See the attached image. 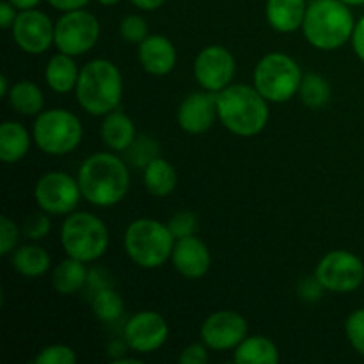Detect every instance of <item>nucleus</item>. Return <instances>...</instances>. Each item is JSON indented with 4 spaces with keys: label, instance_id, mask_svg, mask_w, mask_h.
<instances>
[{
    "label": "nucleus",
    "instance_id": "f257e3e1",
    "mask_svg": "<svg viewBox=\"0 0 364 364\" xmlns=\"http://www.w3.org/2000/svg\"><path fill=\"white\" fill-rule=\"evenodd\" d=\"M82 198L100 208H109L123 201L130 188L127 160L114 153H95L78 169Z\"/></svg>",
    "mask_w": 364,
    "mask_h": 364
},
{
    "label": "nucleus",
    "instance_id": "f03ea898",
    "mask_svg": "<svg viewBox=\"0 0 364 364\" xmlns=\"http://www.w3.org/2000/svg\"><path fill=\"white\" fill-rule=\"evenodd\" d=\"M217 116L233 135L255 137L269 123V102L255 85L231 84L217 92Z\"/></svg>",
    "mask_w": 364,
    "mask_h": 364
},
{
    "label": "nucleus",
    "instance_id": "7ed1b4c3",
    "mask_svg": "<svg viewBox=\"0 0 364 364\" xmlns=\"http://www.w3.org/2000/svg\"><path fill=\"white\" fill-rule=\"evenodd\" d=\"M75 96L91 116H107L117 110L123 100V75L109 59H92L78 75Z\"/></svg>",
    "mask_w": 364,
    "mask_h": 364
},
{
    "label": "nucleus",
    "instance_id": "20e7f679",
    "mask_svg": "<svg viewBox=\"0 0 364 364\" xmlns=\"http://www.w3.org/2000/svg\"><path fill=\"white\" fill-rule=\"evenodd\" d=\"M354 27L350 6L341 0H313L308 4L302 34L313 48L331 52L350 41Z\"/></svg>",
    "mask_w": 364,
    "mask_h": 364
},
{
    "label": "nucleus",
    "instance_id": "39448f33",
    "mask_svg": "<svg viewBox=\"0 0 364 364\" xmlns=\"http://www.w3.org/2000/svg\"><path fill=\"white\" fill-rule=\"evenodd\" d=\"M174 242L176 238L171 233L169 226L149 217L132 220L123 238L128 258L146 270L166 265L173 256Z\"/></svg>",
    "mask_w": 364,
    "mask_h": 364
},
{
    "label": "nucleus",
    "instance_id": "423d86ee",
    "mask_svg": "<svg viewBox=\"0 0 364 364\" xmlns=\"http://www.w3.org/2000/svg\"><path fill=\"white\" fill-rule=\"evenodd\" d=\"M109 230L98 215L89 212H73L60 226V245L66 256L92 263L109 249Z\"/></svg>",
    "mask_w": 364,
    "mask_h": 364
},
{
    "label": "nucleus",
    "instance_id": "0eeeda50",
    "mask_svg": "<svg viewBox=\"0 0 364 364\" xmlns=\"http://www.w3.org/2000/svg\"><path fill=\"white\" fill-rule=\"evenodd\" d=\"M304 73L294 57L283 52H270L256 64L252 82L269 103L290 102L299 95Z\"/></svg>",
    "mask_w": 364,
    "mask_h": 364
},
{
    "label": "nucleus",
    "instance_id": "6e6552de",
    "mask_svg": "<svg viewBox=\"0 0 364 364\" xmlns=\"http://www.w3.org/2000/svg\"><path fill=\"white\" fill-rule=\"evenodd\" d=\"M82 137H84V127L71 110L48 109L36 116L32 139L46 155H70L80 146Z\"/></svg>",
    "mask_w": 364,
    "mask_h": 364
},
{
    "label": "nucleus",
    "instance_id": "1a4fd4ad",
    "mask_svg": "<svg viewBox=\"0 0 364 364\" xmlns=\"http://www.w3.org/2000/svg\"><path fill=\"white\" fill-rule=\"evenodd\" d=\"M100 21L85 9L63 13L55 23V46L59 52L71 57L87 53L100 39Z\"/></svg>",
    "mask_w": 364,
    "mask_h": 364
},
{
    "label": "nucleus",
    "instance_id": "9d476101",
    "mask_svg": "<svg viewBox=\"0 0 364 364\" xmlns=\"http://www.w3.org/2000/svg\"><path fill=\"white\" fill-rule=\"evenodd\" d=\"M315 276L327 291L350 294L364 283V263L354 252L336 249L320 259Z\"/></svg>",
    "mask_w": 364,
    "mask_h": 364
},
{
    "label": "nucleus",
    "instance_id": "9b49d317",
    "mask_svg": "<svg viewBox=\"0 0 364 364\" xmlns=\"http://www.w3.org/2000/svg\"><path fill=\"white\" fill-rule=\"evenodd\" d=\"M36 205L50 215H70L82 199L77 178L63 171L43 174L34 187Z\"/></svg>",
    "mask_w": 364,
    "mask_h": 364
},
{
    "label": "nucleus",
    "instance_id": "f8f14e48",
    "mask_svg": "<svg viewBox=\"0 0 364 364\" xmlns=\"http://www.w3.org/2000/svg\"><path fill=\"white\" fill-rule=\"evenodd\" d=\"M237 63L226 46H205L194 59V78L205 91L220 92L233 84Z\"/></svg>",
    "mask_w": 364,
    "mask_h": 364
},
{
    "label": "nucleus",
    "instance_id": "ddd939ff",
    "mask_svg": "<svg viewBox=\"0 0 364 364\" xmlns=\"http://www.w3.org/2000/svg\"><path fill=\"white\" fill-rule=\"evenodd\" d=\"M11 32L18 48L28 55H41L55 45V23L39 9L20 11Z\"/></svg>",
    "mask_w": 364,
    "mask_h": 364
},
{
    "label": "nucleus",
    "instance_id": "4468645a",
    "mask_svg": "<svg viewBox=\"0 0 364 364\" xmlns=\"http://www.w3.org/2000/svg\"><path fill=\"white\" fill-rule=\"evenodd\" d=\"M247 320L240 313L220 309L203 322L201 341L210 350H235L247 338Z\"/></svg>",
    "mask_w": 364,
    "mask_h": 364
},
{
    "label": "nucleus",
    "instance_id": "2eb2a0df",
    "mask_svg": "<svg viewBox=\"0 0 364 364\" xmlns=\"http://www.w3.org/2000/svg\"><path fill=\"white\" fill-rule=\"evenodd\" d=\"M123 336L130 350L137 354H153L166 345L169 326L160 313L141 311L128 318Z\"/></svg>",
    "mask_w": 364,
    "mask_h": 364
},
{
    "label": "nucleus",
    "instance_id": "dca6fc26",
    "mask_svg": "<svg viewBox=\"0 0 364 364\" xmlns=\"http://www.w3.org/2000/svg\"><path fill=\"white\" fill-rule=\"evenodd\" d=\"M217 116V92L196 91L191 92L178 109V127L191 135L205 134L212 128Z\"/></svg>",
    "mask_w": 364,
    "mask_h": 364
},
{
    "label": "nucleus",
    "instance_id": "f3484780",
    "mask_svg": "<svg viewBox=\"0 0 364 364\" xmlns=\"http://www.w3.org/2000/svg\"><path fill=\"white\" fill-rule=\"evenodd\" d=\"M171 262L176 272L185 279H201L212 267V252L201 238L192 235L174 242Z\"/></svg>",
    "mask_w": 364,
    "mask_h": 364
},
{
    "label": "nucleus",
    "instance_id": "a211bd4d",
    "mask_svg": "<svg viewBox=\"0 0 364 364\" xmlns=\"http://www.w3.org/2000/svg\"><path fill=\"white\" fill-rule=\"evenodd\" d=\"M137 59L146 73L166 77L176 66L178 52L167 36L149 34L141 45H137Z\"/></svg>",
    "mask_w": 364,
    "mask_h": 364
},
{
    "label": "nucleus",
    "instance_id": "6ab92c4d",
    "mask_svg": "<svg viewBox=\"0 0 364 364\" xmlns=\"http://www.w3.org/2000/svg\"><path fill=\"white\" fill-rule=\"evenodd\" d=\"M308 4L306 0H267L265 16L270 27L281 34L302 28Z\"/></svg>",
    "mask_w": 364,
    "mask_h": 364
},
{
    "label": "nucleus",
    "instance_id": "aec40b11",
    "mask_svg": "<svg viewBox=\"0 0 364 364\" xmlns=\"http://www.w3.org/2000/svg\"><path fill=\"white\" fill-rule=\"evenodd\" d=\"M100 135L102 141L110 151L124 153L128 146L135 141L137 132H135V124L132 117L121 110H112L110 114L103 116L102 127H100Z\"/></svg>",
    "mask_w": 364,
    "mask_h": 364
},
{
    "label": "nucleus",
    "instance_id": "412c9836",
    "mask_svg": "<svg viewBox=\"0 0 364 364\" xmlns=\"http://www.w3.org/2000/svg\"><path fill=\"white\" fill-rule=\"evenodd\" d=\"M78 75H80V70L77 68L73 57L68 53H55L46 63L45 80L48 87L57 95H68V92L75 91Z\"/></svg>",
    "mask_w": 364,
    "mask_h": 364
},
{
    "label": "nucleus",
    "instance_id": "4be33fe9",
    "mask_svg": "<svg viewBox=\"0 0 364 364\" xmlns=\"http://www.w3.org/2000/svg\"><path fill=\"white\" fill-rule=\"evenodd\" d=\"M31 137L27 128L16 121H4L0 124V160L16 164L25 159L31 149Z\"/></svg>",
    "mask_w": 364,
    "mask_h": 364
},
{
    "label": "nucleus",
    "instance_id": "5701e85b",
    "mask_svg": "<svg viewBox=\"0 0 364 364\" xmlns=\"http://www.w3.org/2000/svg\"><path fill=\"white\" fill-rule=\"evenodd\" d=\"M233 361L237 364H277L281 361V354L274 341L262 334H255L245 338L235 348Z\"/></svg>",
    "mask_w": 364,
    "mask_h": 364
},
{
    "label": "nucleus",
    "instance_id": "b1692460",
    "mask_svg": "<svg viewBox=\"0 0 364 364\" xmlns=\"http://www.w3.org/2000/svg\"><path fill=\"white\" fill-rule=\"evenodd\" d=\"M11 265L23 277H41L52 267V258L45 247L36 244L20 245L11 252Z\"/></svg>",
    "mask_w": 364,
    "mask_h": 364
},
{
    "label": "nucleus",
    "instance_id": "393cba45",
    "mask_svg": "<svg viewBox=\"0 0 364 364\" xmlns=\"http://www.w3.org/2000/svg\"><path fill=\"white\" fill-rule=\"evenodd\" d=\"M87 263L68 256L52 272V287L59 295H73L80 291L89 281Z\"/></svg>",
    "mask_w": 364,
    "mask_h": 364
},
{
    "label": "nucleus",
    "instance_id": "a878e982",
    "mask_svg": "<svg viewBox=\"0 0 364 364\" xmlns=\"http://www.w3.org/2000/svg\"><path fill=\"white\" fill-rule=\"evenodd\" d=\"M144 187L155 198H167L178 185V174L173 164L159 156L144 171Z\"/></svg>",
    "mask_w": 364,
    "mask_h": 364
},
{
    "label": "nucleus",
    "instance_id": "bb28decb",
    "mask_svg": "<svg viewBox=\"0 0 364 364\" xmlns=\"http://www.w3.org/2000/svg\"><path fill=\"white\" fill-rule=\"evenodd\" d=\"M7 102L14 112L21 116H38L45 109V95L41 87L31 80H20L13 84L7 95Z\"/></svg>",
    "mask_w": 364,
    "mask_h": 364
},
{
    "label": "nucleus",
    "instance_id": "cd10ccee",
    "mask_svg": "<svg viewBox=\"0 0 364 364\" xmlns=\"http://www.w3.org/2000/svg\"><path fill=\"white\" fill-rule=\"evenodd\" d=\"M299 98L308 109H322L331 100V85L320 73H306L299 87Z\"/></svg>",
    "mask_w": 364,
    "mask_h": 364
},
{
    "label": "nucleus",
    "instance_id": "c85d7f7f",
    "mask_svg": "<svg viewBox=\"0 0 364 364\" xmlns=\"http://www.w3.org/2000/svg\"><path fill=\"white\" fill-rule=\"evenodd\" d=\"M92 313L102 322H116L123 316L124 302L114 288H100L92 297Z\"/></svg>",
    "mask_w": 364,
    "mask_h": 364
},
{
    "label": "nucleus",
    "instance_id": "c756f323",
    "mask_svg": "<svg viewBox=\"0 0 364 364\" xmlns=\"http://www.w3.org/2000/svg\"><path fill=\"white\" fill-rule=\"evenodd\" d=\"M159 149L160 146L155 139L149 137V135H137L135 141L124 151V160H127L128 166L144 171L153 160L159 159Z\"/></svg>",
    "mask_w": 364,
    "mask_h": 364
},
{
    "label": "nucleus",
    "instance_id": "7c9ffc66",
    "mask_svg": "<svg viewBox=\"0 0 364 364\" xmlns=\"http://www.w3.org/2000/svg\"><path fill=\"white\" fill-rule=\"evenodd\" d=\"M78 361L77 352L64 343H53L41 348L34 358V364H75Z\"/></svg>",
    "mask_w": 364,
    "mask_h": 364
},
{
    "label": "nucleus",
    "instance_id": "2f4dec72",
    "mask_svg": "<svg viewBox=\"0 0 364 364\" xmlns=\"http://www.w3.org/2000/svg\"><path fill=\"white\" fill-rule=\"evenodd\" d=\"M119 34L124 43L141 45V43L149 36V28L144 18L139 16V14H128V16H124L123 20H121Z\"/></svg>",
    "mask_w": 364,
    "mask_h": 364
},
{
    "label": "nucleus",
    "instance_id": "473e14b6",
    "mask_svg": "<svg viewBox=\"0 0 364 364\" xmlns=\"http://www.w3.org/2000/svg\"><path fill=\"white\" fill-rule=\"evenodd\" d=\"M345 333L352 348L364 358V308L355 309L348 315L345 322Z\"/></svg>",
    "mask_w": 364,
    "mask_h": 364
},
{
    "label": "nucleus",
    "instance_id": "72a5a7b5",
    "mask_svg": "<svg viewBox=\"0 0 364 364\" xmlns=\"http://www.w3.org/2000/svg\"><path fill=\"white\" fill-rule=\"evenodd\" d=\"M167 226H169L173 237L178 240V238L192 237V235L198 233L199 219L196 213L188 212V210H183V212L174 213V215L169 219V223H167Z\"/></svg>",
    "mask_w": 364,
    "mask_h": 364
},
{
    "label": "nucleus",
    "instance_id": "f704fd0d",
    "mask_svg": "<svg viewBox=\"0 0 364 364\" xmlns=\"http://www.w3.org/2000/svg\"><path fill=\"white\" fill-rule=\"evenodd\" d=\"M50 213H32L28 219H25L23 226H21V235L32 242L43 240L48 237L50 230H52V223H50Z\"/></svg>",
    "mask_w": 364,
    "mask_h": 364
},
{
    "label": "nucleus",
    "instance_id": "c9c22d12",
    "mask_svg": "<svg viewBox=\"0 0 364 364\" xmlns=\"http://www.w3.org/2000/svg\"><path fill=\"white\" fill-rule=\"evenodd\" d=\"M21 230L7 215L0 217V255L9 256L16 249Z\"/></svg>",
    "mask_w": 364,
    "mask_h": 364
},
{
    "label": "nucleus",
    "instance_id": "e433bc0d",
    "mask_svg": "<svg viewBox=\"0 0 364 364\" xmlns=\"http://www.w3.org/2000/svg\"><path fill=\"white\" fill-rule=\"evenodd\" d=\"M210 348L205 343H192L185 347L178 355L180 364H206L210 361Z\"/></svg>",
    "mask_w": 364,
    "mask_h": 364
},
{
    "label": "nucleus",
    "instance_id": "4c0bfd02",
    "mask_svg": "<svg viewBox=\"0 0 364 364\" xmlns=\"http://www.w3.org/2000/svg\"><path fill=\"white\" fill-rule=\"evenodd\" d=\"M323 291H327L326 288L322 287L316 276H309L304 277V279L299 283V295L306 301H318L320 297L323 295Z\"/></svg>",
    "mask_w": 364,
    "mask_h": 364
},
{
    "label": "nucleus",
    "instance_id": "58836bf2",
    "mask_svg": "<svg viewBox=\"0 0 364 364\" xmlns=\"http://www.w3.org/2000/svg\"><path fill=\"white\" fill-rule=\"evenodd\" d=\"M16 16H18L16 7H14L9 0H4V2L0 4V27H2L4 31L13 28L14 21H16Z\"/></svg>",
    "mask_w": 364,
    "mask_h": 364
},
{
    "label": "nucleus",
    "instance_id": "ea45409f",
    "mask_svg": "<svg viewBox=\"0 0 364 364\" xmlns=\"http://www.w3.org/2000/svg\"><path fill=\"white\" fill-rule=\"evenodd\" d=\"M352 48H354L355 55L364 63V16L359 18L355 21L354 27V34H352Z\"/></svg>",
    "mask_w": 364,
    "mask_h": 364
},
{
    "label": "nucleus",
    "instance_id": "a19ab883",
    "mask_svg": "<svg viewBox=\"0 0 364 364\" xmlns=\"http://www.w3.org/2000/svg\"><path fill=\"white\" fill-rule=\"evenodd\" d=\"M46 2L60 13H70V11L84 9L91 0H46Z\"/></svg>",
    "mask_w": 364,
    "mask_h": 364
},
{
    "label": "nucleus",
    "instance_id": "79ce46f5",
    "mask_svg": "<svg viewBox=\"0 0 364 364\" xmlns=\"http://www.w3.org/2000/svg\"><path fill=\"white\" fill-rule=\"evenodd\" d=\"M128 348L130 347H128L127 341H112V343L109 345V355H110V359H112V363L117 361V359L124 358V354H127Z\"/></svg>",
    "mask_w": 364,
    "mask_h": 364
},
{
    "label": "nucleus",
    "instance_id": "37998d69",
    "mask_svg": "<svg viewBox=\"0 0 364 364\" xmlns=\"http://www.w3.org/2000/svg\"><path fill=\"white\" fill-rule=\"evenodd\" d=\"M130 2L142 11H155L160 9L167 0H130Z\"/></svg>",
    "mask_w": 364,
    "mask_h": 364
},
{
    "label": "nucleus",
    "instance_id": "c03bdc74",
    "mask_svg": "<svg viewBox=\"0 0 364 364\" xmlns=\"http://www.w3.org/2000/svg\"><path fill=\"white\" fill-rule=\"evenodd\" d=\"M18 11H27V9H36V7L41 4V0H9Z\"/></svg>",
    "mask_w": 364,
    "mask_h": 364
},
{
    "label": "nucleus",
    "instance_id": "a18cd8bd",
    "mask_svg": "<svg viewBox=\"0 0 364 364\" xmlns=\"http://www.w3.org/2000/svg\"><path fill=\"white\" fill-rule=\"evenodd\" d=\"M9 91V80H7L6 75H2V77H0V96H2V98H7Z\"/></svg>",
    "mask_w": 364,
    "mask_h": 364
},
{
    "label": "nucleus",
    "instance_id": "49530a36",
    "mask_svg": "<svg viewBox=\"0 0 364 364\" xmlns=\"http://www.w3.org/2000/svg\"><path fill=\"white\" fill-rule=\"evenodd\" d=\"M96 2L102 4V6H107V7H109V6H116V4H119L121 0H96Z\"/></svg>",
    "mask_w": 364,
    "mask_h": 364
},
{
    "label": "nucleus",
    "instance_id": "de8ad7c7",
    "mask_svg": "<svg viewBox=\"0 0 364 364\" xmlns=\"http://www.w3.org/2000/svg\"><path fill=\"white\" fill-rule=\"evenodd\" d=\"M347 6H364V0H341Z\"/></svg>",
    "mask_w": 364,
    "mask_h": 364
}]
</instances>
